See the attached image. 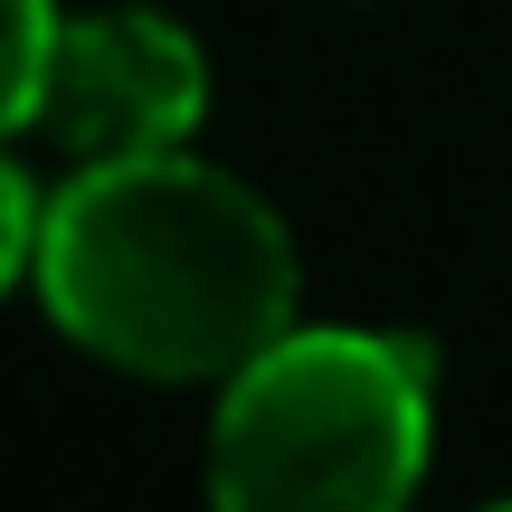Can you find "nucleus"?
I'll use <instances>...</instances> for the list:
<instances>
[{
    "label": "nucleus",
    "mask_w": 512,
    "mask_h": 512,
    "mask_svg": "<svg viewBox=\"0 0 512 512\" xmlns=\"http://www.w3.org/2000/svg\"><path fill=\"white\" fill-rule=\"evenodd\" d=\"M38 304L133 380H228L294 323V238L238 171L190 143L76 162L38 228Z\"/></svg>",
    "instance_id": "f257e3e1"
},
{
    "label": "nucleus",
    "mask_w": 512,
    "mask_h": 512,
    "mask_svg": "<svg viewBox=\"0 0 512 512\" xmlns=\"http://www.w3.org/2000/svg\"><path fill=\"white\" fill-rule=\"evenodd\" d=\"M437 446L427 342L370 323H285L219 380L209 494L228 512H389Z\"/></svg>",
    "instance_id": "f03ea898"
},
{
    "label": "nucleus",
    "mask_w": 512,
    "mask_h": 512,
    "mask_svg": "<svg viewBox=\"0 0 512 512\" xmlns=\"http://www.w3.org/2000/svg\"><path fill=\"white\" fill-rule=\"evenodd\" d=\"M209 114V57L181 19L143 10H76L57 19L48 95H38V133L76 162H124V152H171L190 143Z\"/></svg>",
    "instance_id": "7ed1b4c3"
},
{
    "label": "nucleus",
    "mask_w": 512,
    "mask_h": 512,
    "mask_svg": "<svg viewBox=\"0 0 512 512\" xmlns=\"http://www.w3.org/2000/svg\"><path fill=\"white\" fill-rule=\"evenodd\" d=\"M57 0H0V143L38 124L48 95V57H57Z\"/></svg>",
    "instance_id": "20e7f679"
},
{
    "label": "nucleus",
    "mask_w": 512,
    "mask_h": 512,
    "mask_svg": "<svg viewBox=\"0 0 512 512\" xmlns=\"http://www.w3.org/2000/svg\"><path fill=\"white\" fill-rule=\"evenodd\" d=\"M38 228H48V200H38L29 171L0 152V294H19L38 275Z\"/></svg>",
    "instance_id": "39448f33"
}]
</instances>
